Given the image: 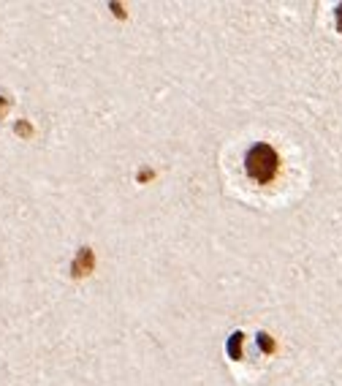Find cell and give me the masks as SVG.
<instances>
[{"mask_svg":"<svg viewBox=\"0 0 342 386\" xmlns=\"http://www.w3.org/2000/svg\"><path fill=\"white\" fill-rule=\"evenodd\" d=\"M258 343H261V348H264L267 354H272V351H274V340H272L267 332H261V335H258Z\"/></svg>","mask_w":342,"mask_h":386,"instance_id":"3957f363","label":"cell"},{"mask_svg":"<svg viewBox=\"0 0 342 386\" xmlns=\"http://www.w3.org/2000/svg\"><path fill=\"white\" fill-rule=\"evenodd\" d=\"M244 169H247L250 180L261 182V185L272 182L280 169V155L274 153L272 144H253L244 155Z\"/></svg>","mask_w":342,"mask_h":386,"instance_id":"6da1fadb","label":"cell"},{"mask_svg":"<svg viewBox=\"0 0 342 386\" xmlns=\"http://www.w3.org/2000/svg\"><path fill=\"white\" fill-rule=\"evenodd\" d=\"M334 17H337V30L342 33V3L337 6V11H334Z\"/></svg>","mask_w":342,"mask_h":386,"instance_id":"277c9868","label":"cell"},{"mask_svg":"<svg viewBox=\"0 0 342 386\" xmlns=\"http://www.w3.org/2000/svg\"><path fill=\"white\" fill-rule=\"evenodd\" d=\"M0 103H3V101H0Z\"/></svg>","mask_w":342,"mask_h":386,"instance_id":"5b68a950","label":"cell"},{"mask_svg":"<svg viewBox=\"0 0 342 386\" xmlns=\"http://www.w3.org/2000/svg\"><path fill=\"white\" fill-rule=\"evenodd\" d=\"M242 340H244V335L242 332H234V335L228 337V357L231 359H242Z\"/></svg>","mask_w":342,"mask_h":386,"instance_id":"7a4b0ae2","label":"cell"}]
</instances>
